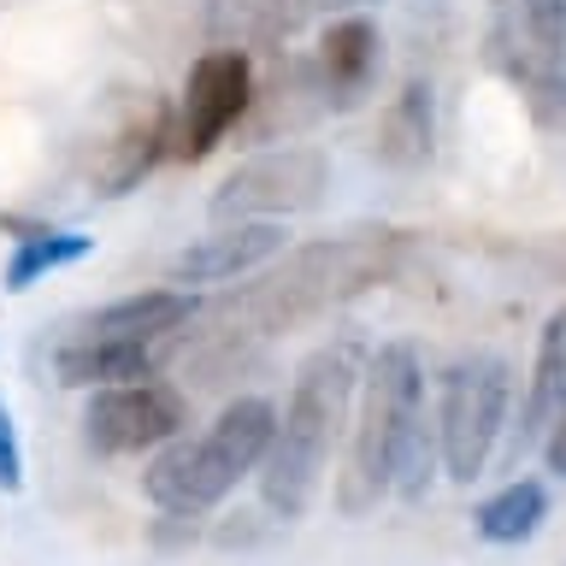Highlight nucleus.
I'll return each mask as SVG.
<instances>
[{
	"instance_id": "6",
	"label": "nucleus",
	"mask_w": 566,
	"mask_h": 566,
	"mask_svg": "<svg viewBox=\"0 0 566 566\" xmlns=\"http://www.w3.org/2000/svg\"><path fill=\"white\" fill-rule=\"evenodd\" d=\"M189 431V401L184 389L142 378V384H113V389H88L83 401V442L106 460L124 454H159L166 442Z\"/></svg>"
},
{
	"instance_id": "16",
	"label": "nucleus",
	"mask_w": 566,
	"mask_h": 566,
	"mask_svg": "<svg viewBox=\"0 0 566 566\" xmlns=\"http://www.w3.org/2000/svg\"><path fill=\"white\" fill-rule=\"evenodd\" d=\"M378 154L389 166H424V154H431V88L424 83H401V95L384 106Z\"/></svg>"
},
{
	"instance_id": "15",
	"label": "nucleus",
	"mask_w": 566,
	"mask_h": 566,
	"mask_svg": "<svg viewBox=\"0 0 566 566\" xmlns=\"http://www.w3.org/2000/svg\"><path fill=\"white\" fill-rule=\"evenodd\" d=\"M548 520V484L543 478H507L495 495H484L472 513V525H478V537L495 543V548H520L531 543L543 531Z\"/></svg>"
},
{
	"instance_id": "12",
	"label": "nucleus",
	"mask_w": 566,
	"mask_h": 566,
	"mask_svg": "<svg viewBox=\"0 0 566 566\" xmlns=\"http://www.w3.org/2000/svg\"><path fill=\"white\" fill-rule=\"evenodd\" d=\"M195 318V295L189 290H136L95 307L83 318V336H118V343H166Z\"/></svg>"
},
{
	"instance_id": "18",
	"label": "nucleus",
	"mask_w": 566,
	"mask_h": 566,
	"mask_svg": "<svg viewBox=\"0 0 566 566\" xmlns=\"http://www.w3.org/2000/svg\"><path fill=\"white\" fill-rule=\"evenodd\" d=\"M24 484V449H18V424L0 401V490H18Z\"/></svg>"
},
{
	"instance_id": "8",
	"label": "nucleus",
	"mask_w": 566,
	"mask_h": 566,
	"mask_svg": "<svg viewBox=\"0 0 566 566\" xmlns=\"http://www.w3.org/2000/svg\"><path fill=\"white\" fill-rule=\"evenodd\" d=\"M248 101H254V65H248V53H237V48L201 53V60L189 65L171 148L184 154V159H207L242 124Z\"/></svg>"
},
{
	"instance_id": "4",
	"label": "nucleus",
	"mask_w": 566,
	"mask_h": 566,
	"mask_svg": "<svg viewBox=\"0 0 566 566\" xmlns=\"http://www.w3.org/2000/svg\"><path fill=\"white\" fill-rule=\"evenodd\" d=\"M507 407H513V366L502 354H454L437 378V454L449 484H472L490 472L495 449L507 437Z\"/></svg>"
},
{
	"instance_id": "9",
	"label": "nucleus",
	"mask_w": 566,
	"mask_h": 566,
	"mask_svg": "<svg viewBox=\"0 0 566 566\" xmlns=\"http://www.w3.org/2000/svg\"><path fill=\"white\" fill-rule=\"evenodd\" d=\"M290 230L283 219H248V224H219L212 237H201L195 248L171 260V283L189 290V283H237L242 272H254L272 254H283Z\"/></svg>"
},
{
	"instance_id": "3",
	"label": "nucleus",
	"mask_w": 566,
	"mask_h": 566,
	"mask_svg": "<svg viewBox=\"0 0 566 566\" xmlns=\"http://www.w3.org/2000/svg\"><path fill=\"white\" fill-rule=\"evenodd\" d=\"M272 424L277 407L265 396H237L201 437H177L159 454H148L142 495L166 513H189V520L219 507L230 490L260 472L265 449H272Z\"/></svg>"
},
{
	"instance_id": "5",
	"label": "nucleus",
	"mask_w": 566,
	"mask_h": 566,
	"mask_svg": "<svg viewBox=\"0 0 566 566\" xmlns=\"http://www.w3.org/2000/svg\"><path fill=\"white\" fill-rule=\"evenodd\" d=\"M490 60L537 130L566 136V0H490Z\"/></svg>"
},
{
	"instance_id": "1",
	"label": "nucleus",
	"mask_w": 566,
	"mask_h": 566,
	"mask_svg": "<svg viewBox=\"0 0 566 566\" xmlns=\"http://www.w3.org/2000/svg\"><path fill=\"white\" fill-rule=\"evenodd\" d=\"M442 472L437 419L424 401V360L413 343H384L366 354L348 419V460L336 472V507L366 520L384 495L424 502Z\"/></svg>"
},
{
	"instance_id": "10",
	"label": "nucleus",
	"mask_w": 566,
	"mask_h": 566,
	"mask_svg": "<svg viewBox=\"0 0 566 566\" xmlns=\"http://www.w3.org/2000/svg\"><path fill=\"white\" fill-rule=\"evenodd\" d=\"M378 60H384V35L366 12L331 18L325 35H318V95H325L336 113L360 106L371 77H378Z\"/></svg>"
},
{
	"instance_id": "17",
	"label": "nucleus",
	"mask_w": 566,
	"mask_h": 566,
	"mask_svg": "<svg viewBox=\"0 0 566 566\" xmlns=\"http://www.w3.org/2000/svg\"><path fill=\"white\" fill-rule=\"evenodd\" d=\"M83 254H88L83 230H35V237H18L12 260H7V290H30V283H42L60 265H77Z\"/></svg>"
},
{
	"instance_id": "19",
	"label": "nucleus",
	"mask_w": 566,
	"mask_h": 566,
	"mask_svg": "<svg viewBox=\"0 0 566 566\" xmlns=\"http://www.w3.org/2000/svg\"><path fill=\"white\" fill-rule=\"evenodd\" d=\"M366 7H378V0H272V12L283 24H301L313 12H366Z\"/></svg>"
},
{
	"instance_id": "7",
	"label": "nucleus",
	"mask_w": 566,
	"mask_h": 566,
	"mask_svg": "<svg viewBox=\"0 0 566 566\" xmlns=\"http://www.w3.org/2000/svg\"><path fill=\"white\" fill-rule=\"evenodd\" d=\"M325 154L313 148H277L248 159L242 171H230L219 195H212V224H248V219H283V212H301L318 201L325 189Z\"/></svg>"
},
{
	"instance_id": "11",
	"label": "nucleus",
	"mask_w": 566,
	"mask_h": 566,
	"mask_svg": "<svg viewBox=\"0 0 566 566\" xmlns=\"http://www.w3.org/2000/svg\"><path fill=\"white\" fill-rule=\"evenodd\" d=\"M566 413V301L548 313V325L537 331V360H531V384H525V407L513 424V460L525 449H537L548 437V424Z\"/></svg>"
},
{
	"instance_id": "2",
	"label": "nucleus",
	"mask_w": 566,
	"mask_h": 566,
	"mask_svg": "<svg viewBox=\"0 0 566 566\" xmlns=\"http://www.w3.org/2000/svg\"><path fill=\"white\" fill-rule=\"evenodd\" d=\"M360 343L343 336V343H325L318 354H307L295 371V389L283 401V413L272 424V449H265L254 484L260 502L272 520H301L313 507L318 484H325V467L343 442L348 419H354V389H360Z\"/></svg>"
},
{
	"instance_id": "13",
	"label": "nucleus",
	"mask_w": 566,
	"mask_h": 566,
	"mask_svg": "<svg viewBox=\"0 0 566 566\" xmlns=\"http://www.w3.org/2000/svg\"><path fill=\"white\" fill-rule=\"evenodd\" d=\"M53 378L65 389H113L154 378V348L148 343H118V336H71L53 348Z\"/></svg>"
},
{
	"instance_id": "14",
	"label": "nucleus",
	"mask_w": 566,
	"mask_h": 566,
	"mask_svg": "<svg viewBox=\"0 0 566 566\" xmlns=\"http://www.w3.org/2000/svg\"><path fill=\"white\" fill-rule=\"evenodd\" d=\"M177 136V118H171V106L166 101H148L142 113L118 130V142L106 148L101 159V195H130L142 177H148L159 166V154H166V142Z\"/></svg>"
},
{
	"instance_id": "20",
	"label": "nucleus",
	"mask_w": 566,
	"mask_h": 566,
	"mask_svg": "<svg viewBox=\"0 0 566 566\" xmlns=\"http://www.w3.org/2000/svg\"><path fill=\"white\" fill-rule=\"evenodd\" d=\"M537 449H543V467L555 472V478H566V413L548 424V437L537 442Z\"/></svg>"
}]
</instances>
